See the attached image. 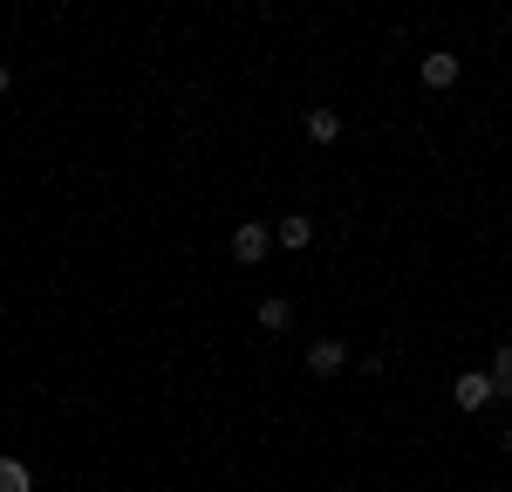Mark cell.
Segmentation results:
<instances>
[{
    "mask_svg": "<svg viewBox=\"0 0 512 492\" xmlns=\"http://www.w3.org/2000/svg\"><path fill=\"white\" fill-rule=\"evenodd\" d=\"M7 89H14V69H7V62H0V96H7Z\"/></svg>",
    "mask_w": 512,
    "mask_h": 492,
    "instance_id": "10",
    "label": "cell"
},
{
    "mask_svg": "<svg viewBox=\"0 0 512 492\" xmlns=\"http://www.w3.org/2000/svg\"><path fill=\"white\" fill-rule=\"evenodd\" d=\"M451 397H458V410H492V376L485 369H458V383H451Z\"/></svg>",
    "mask_w": 512,
    "mask_h": 492,
    "instance_id": "4",
    "label": "cell"
},
{
    "mask_svg": "<svg viewBox=\"0 0 512 492\" xmlns=\"http://www.w3.org/2000/svg\"><path fill=\"white\" fill-rule=\"evenodd\" d=\"M417 82H424V89H458V48H431V55L417 62Z\"/></svg>",
    "mask_w": 512,
    "mask_h": 492,
    "instance_id": "5",
    "label": "cell"
},
{
    "mask_svg": "<svg viewBox=\"0 0 512 492\" xmlns=\"http://www.w3.org/2000/svg\"><path fill=\"white\" fill-rule=\"evenodd\" d=\"M301 137H308L315 151H328V144H342V110H335V103H315V110L301 117Z\"/></svg>",
    "mask_w": 512,
    "mask_h": 492,
    "instance_id": "3",
    "label": "cell"
},
{
    "mask_svg": "<svg viewBox=\"0 0 512 492\" xmlns=\"http://www.w3.org/2000/svg\"><path fill=\"white\" fill-rule=\"evenodd\" d=\"M0 492H35V472L21 458H0Z\"/></svg>",
    "mask_w": 512,
    "mask_h": 492,
    "instance_id": "8",
    "label": "cell"
},
{
    "mask_svg": "<svg viewBox=\"0 0 512 492\" xmlns=\"http://www.w3.org/2000/svg\"><path fill=\"white\" fill-rule=\"evenodd\" d=\"M499 445H506V458H512V424H506V438H499Z\"/></svg>",
    "mask_w": 512,
    "mask_h": 492,
    "instance_id": "11",
    "label": "cell"
},
{
    "mask_svg": "<svg viewBox=\"0 0 512 492\" xmlns=\"http://www.w3.org/2000/svg\"><path fill=\"white\" fill-rule=\"evenodd\" d=\"M151 492H171V486H151Z\"/></svg>",
    "mask_w": 512,
    "mask_h": 492,
    "instance_id": "12",
    "label": "cell"
},
{
    "mask_svg": "<svg viewBox=\"0 0 512 492\" xmlns=\"http://www.w3.org/2000/svg\"><path fill=\"white\" fill-rule=\"evenodd\" d=\"M485 376H492L499 397H512V342H506V349H492V369H485Z\"/></svg>",
    "mask_w": 512,
    "mask_h": 492,
    "instance_id": "9",
    "label": "cell"
},
{
    "mask_svg": "<svg viewBox=\"0 0 512 492\" xmlns=\"http://www.w3.org/2000/svg\"><path fill=\"white\" fill-rule=\"evenodd\" d=\"M253 322L267 328V335H287V328H294V301H287V294H260Z\"/></svg>",
    "mask_w": 512,
    "mask_h": 492,
    "instance_id": "7",
    "label": "cell"
},
{
    "mask_svg": "<svg viewBox=\"0 0 512 492\" xmlns=\"http://www.w3.org/2000/svg\"><path fill=\"white\" fill-rule=\"evenodd\" d=\"M301 363H308V376H342V369H349V342H342V335H315Z\"/></svg>",
    "mask_w": 512,
    "mask_h": 492,
    "instance_id": "2",
    "label": "cell"
},
{
    "mask_svg": "<svg viewBox=\"0 0 512 492\" xmlns=\"http://www.w3.org/2000/svg\"><path fill=\"white\" fill-rule=\"evenodd\" d=\"M274 253V226H260V219H239L233 226V260L239 267H260Z\"/></svg>",
    "mask_w": 512,
    "mask_h": 492,
    "instance_id": "1",
    "label": "cell"
},
{
    "mask_svg": "<svg viewBox=\"0 0 512 492\" xmlns=\"http://www.w3.org/2000/svg\"><path fill=\"white\" fill-rule=\"evenodd\" d=\"M274 246H287V253H308V246H315V219H308V212H287V219L274 226Z\"/></svg>",
    "mask_w": 512,
    "mask_h": 492,
    "instance_id": "6",
    "label": "cell"
}]
</instances>
